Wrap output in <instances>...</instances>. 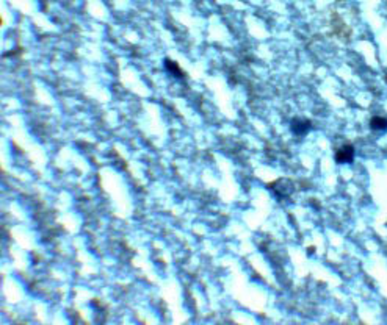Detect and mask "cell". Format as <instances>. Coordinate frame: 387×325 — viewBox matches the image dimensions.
Returning <instances> with one entry per match:
<instances>
[{
  "label": "cell",
  "instance_id": "obj_1",
  "mask_svg": "<svg viewBox=\"0 0 387 325\" xmlns=\"http://www.w3.org/2000/svg\"><path fill=\"white\" fill-rule=\"evenodd\" d=\"M354 154H356L354 146L346 142V144L340 146V147L336 150V155H334L336 163H339V164H348V163H353V160H354Z\"/></svg>",
  "mask_w": 387,
  "mask_h": 325
},
{
  "label": "cell",
  "instance_id": "obj_3",
  "mask_svg": "<svg viewBox=\"0 0 387 325\" xmlns=\"http://www.w3.org/2000/svg\"><path fill=\"white\" fill-rule=\"evenodd\" d=\"M165 69H166L171 75H174V77H177V79H184V77H185V72L181 69V66H179L177 61H172V60L166 58V60H165Z\"/></svg>",
  "mask_w": 387,
  "mask_h": 325
},
{
  "label": "cell",
  "instance_id": "obj_4",
  "mask_svg": "<svg viewBox=\"0 0 387 325\" xmlns=\"http://www.w3.org/2000/svg\"><path fill=\"white\" fill-rule=\"evenodd\" d=\"M370 127H372V130H375V131H384V130H387V118H382V116H375V118H372Z\"/></svg>",
  "mask_w": 387,
  "mask_h": 325
},
{
  "label": "cell",
  "instance_id": "obj_2",
  "mask_svg": "<svg viewBox=\"0 0 387 325\" xmlns=\"http://www.w3.org/2000/svg\"><path fill=\"white\" fill-rule=\"evenodd\" d=\"M290 130H292L293 135H296V136H306L307 133L312 130V122L301 119V118H295L292 122H290Z\"/></svg>",
  "mask_w": 387,
  "mask_h": 325
}]
</instances>
